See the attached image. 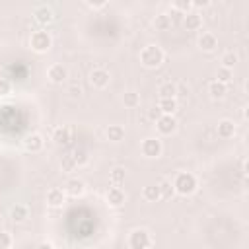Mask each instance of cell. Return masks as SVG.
<instances>
[{"label": "cell", "mask_w": 249, "mask_h": 249, "mask_svg": "<svg viewBox=\"0 0 249 249\" xmlns=\"http://www.w3.org/2000/svg\"><path fill=\"white\" fill-rule=\"evenodd\" d=\"M196 187H198V181L191 171H181L173 179V189H175L177 195L189 196V195H193L196 191Z\"/></svg>", "instance_id": "6da1fadb"}, {"label": "cell", "mask_w": 249, "mask_h": 249, "mask_svg": "<svg viewBox=\"0 0 249 249\" xmlns=\"http://www.w3.org/2000/svg\"><path fill=\"white\" fill-rule=\"evenodd\" d=\"M163 58H165V54H163L161 47H158V45H146L140 51V62L146 68H158L163 62Z\"/></svg>", "instance_id": "7a4b0ae2"}, {"label": "cell", "mask_w": 249, "mask_h": 249, "mask_svg": "<svg viewBox=\"0 0 249 249\" xmlns=\"http://www.w3.org/2000/svg\"><path fill=\"white\" fill-rule=\"evenodd\" d=\"M152 245V235L144 228H136L128 235V247L130 249H150Z\"/></svg>", "instance_id": "3957f363"}, {"label": "cell", "mask_w": 249, "mask_h": 249, "mask_svg": "<svg viewBox=\"0 0 249 249\" xmlns=\"http://www.w3.org/2000/svg\"><path fill=\"white\" fill-rule=\"evenodd\" d=\"M29 45H31V49H33L35 53H47V51L51 49V45H53V39H51L49 31L39 29V31H33V33H31Z\"/></svg>", "instance_id": "277c9868"}, {"label": "cell", "mask_w": 249, "mask_h": 249, "mask_svg": "<svg viewBox=\"0 0 249 249\" xmlns=\"http://www.w3.org/2000/svg\"><path fill=\"white\" fill-rule=\"evenodd\" d=\"M140 152H142V156H146V158H160L161 152H163L161 140L156 138V136H148V138H144L142 144H140Z\"/></svg>", "instance_id": "5b68a950"}, {"label": "cell", "mask_w": 249, "mask_h": 249, "mask_svg": "<svg viewBox=\"0 0 249 249\" xmlns=\"http://www.w3.org/2000/svg\"><path fill=\"white\" fill-rule=\"evenodd\" d=\"M156 128H158L160 134L169 136V134H173L177 130V119L173 115H160L156 119Z\"/></svg>", "instance_id": "8992f818"}, {"label": "cell", "mask_w": 249, "mask_h": 249, "mask_svg": "<svg viewBox=\"0 0 249 249\" xmlns=\"http://www.w3.org/2000/svg\"><path fill=\"white\" fill-rule=\"evenodd\" d=\"M47 76L53 84H62L68 80V68L64 64H51L47 70Z\"/></svg>", "instance_id": "52a82bcc"}, {"label": "cell", "mask_w": 249, "mask_h": 249, "mask_svg": "<svg viewBox=\"0 0 249 249\" xmlns=\"http://www.w3.org/2000/svg\"><path fill=\"white\" fill-rule=\"evenodd\" d=\"M109 80H111V76H109V72H107L105 68H95V70H91V74H89V82H91V86L97 88V89L107 88V86H109Z\"/></svg>", "instance_id": "ba28073f"}, {"label": "cell", "mask_w": 249, "mask_h": 249, "mask_svg": "<svg viewBox=\"0 0 249 249\" xmlns=\"http://www.w3.org/2000/svg\"><path fill=\"white\" fill-rule=\"evenodd\" d=\"M43 146H45V138H43V134H39V132H31V134H27L25 138H23V148L27 150V152H41L43 150Z\"/></svg>", "instance_id": "9c48e42d"}, {"label": "cell", "mask_w": 249, "mask_h": 249, "mask_svg": "<svg viewBox=\"0 0 249 249\" xmlns=\"http://www.w3.org/2000/svg\"><path fill=\"white\" fill-rule=\"evenodd\" d=\"M33 18L39 25H49L54 21V12L51 6H37L35 12H33Z\"/></svg>", "instance_id": "30bf717a"}, {"label": "cell", "mask_w": 249, "mask_h": 249, "mask_svg": "<svg viewBox=\"0 0 249 249\" xmlns=\"http://www.w3.org/2000/svg\"><path fill=\"white\" fill-rule=\"evenodd\" d=\"M62 191H64V195H68V196H72V198H78V196L84 195L86 183H84L82 179H68Z\"/></svg>", "instance_id": "8fae6325"}, {"label": "cell", "mask_w": 249, "mask_h": 249, "mask_svg": "<svg viewBox=\"0 0 249 249\" xmlns=\"http://www.w3.org/2000/svg\"><path fill=\"white\" fill-rule=\"evenodd\" d=\"M72 136H74V128H72V126H68V124L58 126V128H54V132H53V140H54L56 144H62V146L70 144Z\"/></svg>", "instance_id": "7c38bea8"}, {"label": "cell", "mask_w": 249, "mask_h": 249, "mask_svg": "<svg viewBox=\"0 0 249 249\" xmlns=\"http://www.w3.org/2000/svg\"><path fill=\"white\" fill-rule=\"evenodd\" d=\"M183 16H185V18H183V25H185L189 31H196V29L202 27V16H200L196 10H191V12L183 14Z\"/></svg>", "instance_id": "4fadbf2b"}, {"label": "cell", "mask_w": 249, "mask_h": 249, "mask_svg": "<svg viewBox=\"0 0 249 249\" xmlns=\"http://www.w3.org/2000/svg\"><path fill=\"white\" fill-rule=\"evenodd\" d=\"M198 47H200V51L212 53V51L218 47V39H216V35H214V33H210V31L200 33V37H198Z\"/></svg>", "instance_id": "5bb4252c"}, {"label": "cell", "mask_w": 249, "mask_h": 249, "mask_svg": "<svg viewBox=\"0 0 249 249\" xmlns=\"http://www.w3.org/2000/svg\"><path fill=\"white\" fill-rule=\"evenodd\" d=\"M105 196H107L109 206H113V208H119V206L124 204V191L121 187H111Z\"/></svg>", "instance_id": "9a60e30c"}, {"label": "cell", "mask_w": 249, "mask_h": 249, "mask_svg": "<svg viewBox=\"0 0 249 249\" xmlns=\"http://www.w3.org/2000/svg\"><path fill=\"white\" fill-rule=\"evenodd\" d=\"M216 132H218L220 138H231V136L235 134V124H233V121L222 119V121L218 123V126H216Z\"/></svg>", "instance_id": "2e32d148"}, {"label": "cell", "mask_w": 249, "mask_h": 249, "mask_svg": "<svg viewBox=\"0 0 249 249\" xmlns=\"http://www.w3.org/2000/svg\"><path fill=\"white\" fill-rule=\"evenodd\" d=\"M64 198H66V195H64V191L62 189H51L49 193H47V204L49 206H53V208H58V206H62L64 204Z\"/></svg>", "instance_id": "e0dca14e"}, {"label": "cell", "mask_w": 249, "mask_h": 249, "mask_svg": "<svg viewBox=\"0 0 249 249\" xmlns=\"http://www.w3.org/2000/svg\"><path fill=\"white\" fill-rule=\"evenodd\" d=\"M10 218L16 222V224H21L29 218V208L25 204H16L10 208Z\"/></svg>", "instance_id": "ac0fdd59"}, {"label": "cell", "mask_w": 249, "mask_h": 249, "mask_svg": "<svg viewBox=\"0 0 249 249\" xmlns=\"http://www.w3.org/2000/svg\"><path fill=\"white\" fill-rule=\"evenodd\" d=\"M179 91V86L175 82H163L160 88H158V93H160V99H169V97H175Z\"/></svg>", "instance_id": "d6986e66"}, {"label": "cell", "mask_w": 249, "mask_h": 249, "mask_svg": "<svg viewBox=\"0 0 249 249\" xmlns=\"http://www.w3.org/2000/svg\"><path fill=\"white\" fill-rule=\"evenodd\" d=\"M208 93H210L212 99H222V97H226V93H228V86H226V84H220V82H216V80H212V82L208 84Z\"/></svg>", "instance_id": "ffe728a7"}, {"label": "cell", "mask_w": 249, "mask_h": 249, "mask_svg": "<svg viewBox=\"0 0 249 249\" xmlns=\"http://www.w3.org/2000/svg\"><path fill=\"white\" fill-rule=\"evenodd\" d=\"M158 111L161 115H173L177 111V99L169 97V99H160L158 101Z\"/></svg>", "instance_id": "44dd1931"}, {"label": "cell", "mask_w": 249, "mask_h": 249, "mask_svg": "<svg viewBox=\"0 0 249 249\" xmlns=\"http://www.w3.org/2000/svg\"><path fill=\"white\" fill-rule=\"evenodd\" d=\"M171 25H173V19H171V16H167V14H158L156 19H154V27H156L158 31H169Z\"/></svg>", "instance_id": "7402d4cb"}, {"label": "cell", "mask_w": 249, "mask_h": 249, "mask_svg": "<svg viewBox=\"0 0 249 249\" xmlns=\"http://www.w3.org/2000/svg\"><path fill=\"white\" fill-rule=\"evenodd\" d=\"M105 134H107V140H111V142H121V140L124 138V128H123L121 124H109L107 130H105Z\"/></svg>", "instance_id": "603a6c76"}, {"label": "cell", "mask_w": 249, "mask_h": 249, "mask_svg": "<svg viewBox=\"0 0 249 249\" xmlns=\"http://www.w3.org/2000/svg\"><path fill=\"white\" fill-rule=\"evenodd\" d=\"M158 189H160V198H171L175 195V189H173V183L169 179H161L158 183Z\"/></svg>", "instance_id": "cb8c5ba5"}, {"label": "cell", "mask_w": 249, "mask_h": 249, "mask_svg": "<svg viewBox=\"0 0 249 249\" xmlns=\"http://www.w3.org/2000/svg\"><path fill=\"white\" fill-rule=\"evenodd\" d=\"M237 60H239V56H237L233 51H226V53L222 54V58H220L222 68H228V70H233V66L237 64Z\"/></svg>", "instance_id": "d4e9b609"}, {"label": "cell", "mask_w": 249, "mask_h": 249, "mask_svg": "<svg viewBox=\"0 0 249 249\" xmlns=\"http://www.w3.org/2000/svg\"><path fill=\"white\" fill-rule=\"evenodd\" d=\"M109 179H111L113 187L123 185V183H124V179H126V171H124V167H113V169H111V173H109Z\"/></svg>", "instance_id": "484cf974"}, {"label": "cell", "mask_w": 249, "mask_h": 249, "mask_svg": "<svg viewBox=\"0 0 249 249\" xmlns=\"http://www.w3.org/2000/svg\"><path fill=\"white\" fill-rule=\"evenodd\" d=\"M142 196H144V200H148V202L160 200V189H158V185H146V187L142 189Z\"/></svg>", "instance_id": "4316f807"}, {"label": "cell", "mask_w": 249, "mask_h": 249, "mask_svg": "<svg viewBox=\"0 0 249 249\" xmlns=\"http://www.w3.org/2000/svg\"><path fill=\"white\" fill-rule=\"evenodd\" d=\"M70 158H72V161L76 163V167L86 165V163H88V160H89V158H88V152H86L84 148H76V150L72 152V156H70Z\"/></svg>", "instance_id": "83f0119b"}, {"label": "cell", "mask_w": 249, "mask_h": 249, "mask_svg": "<svg viewBox=\"0 0 249 249\" xmlns=\"http://www.w3.org/2000/svg\"><path fill=\"white\" fill-rule=\"evenodd\" d=\"M123 103H124V107L134 109V107L140 105V95H138L136 91H126V93L123 95Z\"/></svg>", "instance_id": "f1b7e54d"}, {"label": "cell", "mask_w": 249, "mask_h": 249, "mask_svg": "<svg viewBox=\"0 0 249 249\" xmlns=\"http://www.w3.org/2000/svg\"><path fill=\"white\" fill-rule=\"evenodd\" d=\"M233 78V70H228V68H218V74H216V82H220V84H226L228 86V82Z\"/></svg>", "instance_id": "f546056e"}, {"label": "cell", "mask_w": 249, "mask_h": 249, "mask_svg": "<svg viewBox=\"0 0 249 249\" xmlns=\"http://www.w3.org/2000/svg\"><path fill=\"white\" fill-rule=\"evenodd\" d=\"M171 8H173V10H177V12H183V14H187V12H191V10H193L191 0H177V2H173V4H171Z\"/></svg>", "instance_id": "4dcf8cb0"}, {"label": "cell", "mask_w": 249, "mask_h": 249, "mask_svg": "<svg viewBox=\"0 0 249 249\" xmlns=\"http://www.w3.org/2000/svg\"><path fill=\"white\" fill-rule=\"evenodd\" d=\"M12 243H14L12 235L8 231H0V249H12Z\"/></svg>", "instance_id": "1f68e13d"}, {"label": "cell", "mask_w": 249, "mask_h": 249, "mask_svg": "<svg viewBox=\"0 0 249 249\" xmlns=\"http://www.w3.org/2000/svg\"><path fill=\"white\" fill-rule=\"evenodd\" d=\"M12 93V82L6 78H0V97H6Z\"/></svg>", "instance_id": "d6a6232c"}, {"label": "cell", "mask_w": 249, "mask_h": 249, "mask_svg": "<svg viewBox=\"0 0 249 249\" xmlns=\"http://www.w3.org/2000/svg\"><path fill=\"white\" fill-rule=\"evenodd\" d=\"M86 6H89V8H93V10H99V8H105V6H107V2H105V0H99V2L86 0Z\"/></svg>", "instance_id": "836d02e7"}, {"label": "cell", "mask_w": 249, "mask_h": 249, "mask_svg": "<svg viewBox=\"0 0 249 249\" xmlns=\"http://www.w3.org/2000/svg\"><path fill=\"white\" fill-rule=\"evenodd\" d=\"M62 167H64L66 171H72V169L76 167V163L72 161V158H70V156H66V158L62 160Z\"/></svg>", "instance_id": "e575fe53"}, {"label": "cell", "mask_w": 249, "mask_h": 249, "mask_svg": "<svg viewBox=\"0 0 249 249\" xmlns=\"http://www.w3.org/2000/svg\"><path fill=\"white\" fill-rule=\"evenodd\" d=\"M193 8H206L210 6V0H196V2H191Z\"/></svg>", "instance_id": "d590c367"}, {"label": "cell", "mask_w": 249, "mask_h": 249, "mask_svg": "<svg viewBox=\"0 0 249 249\" xmlns=\"http://www.w3.org/2000/svg\"><path fill=\"white\" fill-rule=\"evenodd\" d=\"M35 249H54V247H53V245H51L49 241H43V243H39V245H37Z\"/></svg>", "instance_id": "8d00e7d4"}, {"label": "cell", "mask_w": 249, "mask_h": 249, "mask_svg": "<svg viewBox=\"0 0 249 249\" xmlns=\"http://www.w3.org/2000/svg\"><path fill=\"white\" fill-rule=\"evenodd\" d=\"M70 89H72V93H80V84H76V82H74Z\"/></svg>", "instance_id": "74e56055"}]
</instances>
